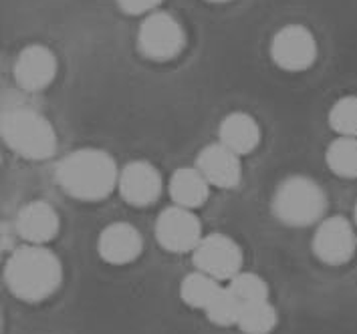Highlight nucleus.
<instances>
[{
	"label": "nucleus",
	"mask_w": 357,
	"mask_h": 334,
	"mask_svg": "<svg viewBox=\"0 0 357 334\" xmlns=\"http://www.w3.org/2000/svg\"><path fill=\"white\" fill-rule=\"evenodd\" d=\"M119 169L103 149H77L56 166L55 177L61 189L81 202H101L119 186Z\"/></svg>",
	"instance_id": "nucleus-1"
},
{
	"label": "nucleus",
	"mask_w": 357,
	"mask_h": 334,
	"mask_svg": "<svg viewBox=\"0 0 357 334\" xmlns=\"http://www.w3.org/2000/svg\"><path fill=\"white\" fill-rule=\"evenodd\" d=\"M4 282L10 294L22 302H43L59 290L63 266L55 252L43 244H26L6 262Z\"/></svg>",
	"instance_id": "nucleus-2"
},
{
	"label": "nucleus",
	"mask_w": 357,
	"mask_h": 334,
	"mask_svg": "<svg viewBox=\"0 0 357 334\" xmlns=\"http://www.w3.org/2000/svg\"><path fill=\"white\" fill-rule=\"evenodd\" d=\"M2 141L26 159H49L56 151V133L51 121L29 107H13L2 113Z\"/></svg>",
	"instance_id": "nucleus-3"
},
{
	"label": "nucleus",
	"mask_w": 357,
	"mask_h": 334,
	"mask_svg": "<svg viewBox=\"0 0 357 334\" xmlns=\"http://www.w3.org/2000/svg\"><path fill=\"white\" fill-rule=\"evenodd\" d=\"M275 218L289 228H307L317 223L327 209L323 187L307 175H289L273 196Z\"/></svg>",
	"instance_id": "nucleus-4"
},
{
	"label": "nucleus",
	"mask_w": 357,
	"mask_h": 334,
	"mask_svg": "<svg viewBox=\"0 0 357 334\" xmlns=\"http://www.w3.org/2000/svg\"><path fill=\"white\" fill-rule=\"evenodd\" d=\"M137 47L150 61H172L186 47L184 26L169 13H150L139 26Z\"/></svg>",
	"instance_id": "nucleus-5"
},
{
	"label": "nucleus",
	"mask_w": 357,
	"mask_h": 334,
	"mask_svg": "<svg viewBox=\"0 0 357 334\" xmlns=\"http://www.w3.org/2000/svg\"><path fill=\"white\" fill-rule=\"evenodd\" d=\"M194 266L208 276L216 280H230L241 274L243 268V250L232 238L225 234L204 236L196 250L192 252Z\"/></svg>",
	"instance_id": "nucleus-6"
},
{
	"label": "nucleus",
	"mask_w": 357,
	"mask_h": 334,
	"mask_svg": "<svg viewBox=\"0 0 357 334\" xmlns=\"http://www.w3.org/2000/svg\"><path fill=\"white\" fill-rule=\"evenodd\" d=\"M271 56L282 71H307L317 58V40L301 24H287L273 37Z\"/></svg>",
	"instance_id": "nucleus-7"
},
{
	"label": "nucleus",
	"mask_w": 357,
	"mask_h": 334,
	"mask_svg": "<svg viewBox=\"0 0 357 334\" xmlns=\"http://www.w3.org/2000/svg\"><path fill=\"white\" fill-rule=\"evenodd\" d=\"M155 238L164 250L174 254L194 252L202 240V223L188 207L172 205L158 216Z\"/></svg>",
	"instance_id": "nucleus-8"
},
{
	"label": "nucleus",
	"mask_w": 357,
	"mask_h": 334,
	"mask_svg": "<svg viewBox=\"0 0 357 334\" xmlns=\"http://www.w3.org/2000/svg\"><path fill=\"white\" fill-rule=\"evenodd\" d=\"M356 248V232L345 218L333 216L319 223L315 238H313V252L323 264H329V266L347 264L354 258Z\"/></svg>",
	"instance_id": "nucleus-9"
},
{
	"label": "nucleus",
	"mask_w": 357,
	"mask_h": 334,
	"mask_svg": "<svg viewBox=\"0 0 357 334\" xmlns=\"http://www.w3.org/2000/svg\"><path fill=\"white\" fill-rule=\"evenodd\" d=\"M119 193L130 205L146 207L155 204L162 196V175L155 167L139 159L130 161L119 173Z\"/></svg>",
	"instance_id": "nucleus-10"
},
{
	"label": "nucleus",
	"mask_w": 357,
	"mask_h": 334,
	"mask_svg": "<svg viewBox=\"0 0 357 334\" xmlns=\"http://www.w3.org/2000/svg\"><path fill=\"white\" fill-rule=\"evenodd\" d=\"M196 167L206 177L210 186L222 189H232L243 180L241 155L226 148L225 143L206 145L196 157Z\"/></svg>",
	"instance_id": "nucleus-11"
},
{
	"label": "nucleus",
	"mask_w": 357,
	"mask_h": 334,
	"mask_svg": "<svg viewBox=\"0 0 357 334\" xmlns=\"http://www.w3.org/2000/svg\"><path fill=\"white\" fill-rule=\"evenodd\" d=\"M56 77V56L43 45L22 49L15 63V79L24 91H43Z\"/></svg>",
	"instance_id": "nucleus-12"
},
{
	"label": "nucleus",
	"mask_w": 357,
	"mask_h": 334,
	"mask_svg": "<svg viewBox=\"0 0 357 334\" xmlns=\"http://www.w3.org/2000/svg\"><path fill=\"white\" fill-rule=\"evenodd\" d=\"M97 250H99V256L107 264L123 266V264H130L139 258V254L144 250V238L132 223H109L99 234Z\"/></svg>",
	"instance_id": "nucleus-13"
},
{
	"label": "nucleus",
	"mask_w": 357,
	"mask_h": 334,
	"mask_svg": "<svg viewBox=\"0 0 357 334\" xmlns=\"http://www.w3.org/2000/svg\"><path fill=\"white\" fill-rule=\"evenodd\" d=\"M59 214L47 202H31L17 216V232L29 244H47L59 234Z\"/></svg>",
	"instance_id": "nucleus-14"
},
{
	"label": "nucleus",
	"mask_w": 357,
	"mask_h": 334,
	"mask_svg": "<svg viewBox=\"0 0 357 334\" xmlns=\"http://www.w3.org/2000/svg\"><path fill=\"white\" fill-rule=\"evenodd\" d=\"M220 143L238 155H248L261 143V127L248 113L234 111L226 115L220 123Z\"/></svg>",
	"instance_id": "nucleus-15"
},
{
	"label": "nucleus",
	"mask_w": 357,
	"mask_h": 334,
	"mask_svg": "<svg viewBox=\"0 0 357 334\" xmlns=\"http://www.w3.org/2000/svg\"><path fill=\"white\" fill-rule=\"evenodd\" d=\"M210 196V184L198 171V167H180L169 180V198L176 205L196 209L206 204Z\"/></svg>",
	"instance_id": "nucleus-16"
},
{
	"label": "nucleus",
	"mask_w": 357,
	"mask_h": 334,
	"mask_svg": "<svg viewBox=\"0 0 357 334\" xmlns=\"http://www.w3.org/2000/svg\"><path fill=\"white\" fill-rule=\"evenodd\" d=\"M222 290L220 280L212 278L204 272L196 270L188 274L180 284V296L188 304L190 308H198V310H206L208 304L218 296V292Z\"/></svg>",
	"instance_id": "nucleus-17"
},
{
	"label": "nucleus",
	"mask_w": 357,
	"mask_h": 334,
	"mask_svg": "<svg viewBox=\"0 0 357 334\" xmlns=\"http://www.w3.org/2000/svg\"><path fill=\"white\" fill-rule=\"evenodd\" d=\"M277 322L279 315L275 306L268 300H263L243 306L236 326L245 334H271L277 328Z\"/></svg>",
	"instance_id": "nucleus-18"
},
{
	"label": "nucleus",
	"mask_w": 357,
	"mask_h": 334,
	"mask_svg": "<svg viewBox=\"0 0 357 334\" xmlns=\"http://www.w3.org/2000/svg\"><path fill=\"white\" fill-rule=\"evenodd\" d=\"M327 167L345 180L357 177V137H339L325 153Z\"/></svg>",
	"instance_id": "nucleus-19"
},
{
	"label": "nucleus",
	"mask_w": 357,
	"mask_h": 334,
	"mask_svg": "<svg viewBox=\"0 0 357 334\" xmlns=\"http://www.w3.org/2000/svg\"><path fill=\"white\" fill-rule=\"evenodd\" d=\"M226 288L236 296V300L243 306L252 304V302L268 300V284L259 274H252V272H241V274H236L234 278L228 282Z\"/></svg>",
	"instance_id": "nucleus-20"
},
{
	"label": "nucleus",
	"mask_w": 357,
	"mask_h": 334,
	"mask_svg": "<svg viewBox=\"0 0 357 334\" xmlns=\"http://www.w3.org/2000/svg\"><path fill=\"white\" fill-rule=\"evenodd\" d=\"M241 310H243V304L236 300V296L228 288H222L218 292V296L208 304V308L204 312H206L208 320L212 324H216V326H232V324L238 322Z\"/></svg>",
	"instance_id": "nucleus-21"
},
{
	"label": "nucleus",
	"mask_w": 357,
	"mask_h": 334,
	"mask_svg": "<svg viewBox=\"0 0 357 334\" xmlns=\"http://www.w3.org/2000/svg\"><path fill=\"white\" fill-rule=\"evenodd\" d=\"M329 125L341 137H357V97H341L329 111Z\"/></svg>",
	"instance_id": "nucleus-22"
},
{
	"label": "nucleus",
	"mask_w": 357,
	"mask_h": 334,
	"mask_svg": "<svg viewBox=\"0 0 357 334\" xmlns=\"http://www.w3.org/2000/svg\"><path fill=\"white\" fill-rule=\"evenodd\" d=\"M119 8L128 15H150L162 4V0H117Z\"/></svg>",
	"instance_id": "nucleus-23"
},
{
	"label": "nucleus",
	"mask_w": 357,
	"mask_h": 334,
	"mask_svg": "<svg viewBox=\"0 0 357 334\" xmlns=\"http://www.w3.org/2000/svg\"><path fill=\"white\" fill-rule=\"evenodd\" d=\"M208 2H228V0H208Z\"/></svg>",
	"instance_id": "nucleus-24"
},
{
	"label": "nucleus",
	"mask_w": 357,
	"mask_h": 334,
	"mask_svg": "<svg viewBox=\"0 0 357 334\" xmlns=\"http://www.w3.org/2000/svg\"><path fill=\"white\" fill-rule=\"evenodd\" d=\"M356 222H357V204H356Z\"/></svg>",
	"instance_id": "nucleus-25"
}]
</instances>
